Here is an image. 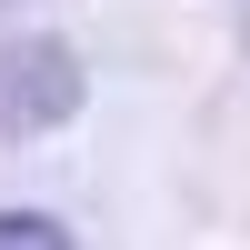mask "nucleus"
Here are the masks:
<instances>
[{
    "instance_id": "2",
    "label": "nucleus",
    "mask_w": 250,
    "mask_h": 250,
    "mask_svg": "<svg viewBox=\"0 0 250 250\" xmlns=\"http://www.w3.org/2000/svg\"><path fill=\"white\" fill-rule=\"evenodd\" d=\"M0 250H70V230L50 210H0Z\"/></svg>"
},
{
    "instance_id": "1",
    "label": "nucleus",
    "mask_w": 250,
    "mask_h": 250,
    "mask_svg": "<svg viewBox=\"0 0 250 250\" xmlns=\"http://www.w3.org/2000/svg\"><path fill=\"white\" fill-rule=\"evenodd\" d=\"M80 110L70 40H0V130H60Z\"/></svg>"
}]
</instances>
